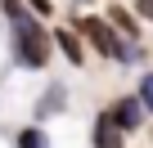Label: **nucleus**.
<instances>
[{
	"instance_id": "f257e3e1",
	"label": "nucleus",
	"mask_w": 153,
	"mask_h": 148,
	"mask_svg": "<svg viewBox=\"0 0 153 148\" xmlns=\"http://www.w3.org/2000/svg\"><path fill=\"white\" fill-rule=\"evenodd\" d=\"M14 54L23 67H41L50 58V36L32 23V14H18L14 18Z\"/></svg>"
},
{
	"instance_id": "f03ea898",
	"label": "nucleus",
	"mask_w": 153,
	"mask_h": 148,
	"mask_svg": "<svg viewBox=\"0 0 153 148\" xmlns=\"http://www.w3.org/2000/svg\"><path fill=\"white\" fill-rule=\"evenodd\" d=\"M81 27H86V36H90V40H95V45L108 54V58H126V45H122V40H117V36H113V32L99 23V18H86Z\"/></svg>"
},
{
	"instance_id": "7ed1b4c3",
	"label": "nucleus",
	"mask_w": 153,
	"mask_h": 148,
	"mask_svg": "<svg viewBox=\"0 0 153 148\" xmlns=\"http://www.w3.org/2000/svg\"><path fill=\"white\" fill-rule=\"evenodd\" d=\"M140 112H144L140 99H122V103L113 108V121H117L122 130H135V126H140Z\"/></svg>"
},
{
	"instance_id": "20e7f679",
	"label": "nucleus",
	"mask_w": 153,
	"mask_h": 148,
	"mask_svg": "<svg viewBox=\"0 0 153 148\" xmlns=\"http://www.w3.org/2000/svg\"><path fill=\"white\" fill-rule=\"evenodd\" d=\"M117 130H122V126H117L113 117H99V121H95V148H122Z\"/></svg>"
},
{
	"instance_id": "39448f33",
	"label": "nucleus",
	"mask_w": 153,
	"mask_h": 148,
	"mask_svg": "<svg viewBox=\"0 0 153 148\" xmlns=\"http://www.w3.org/2000/svg\"><path fill=\"white\" fill-rule=\"evenodd\" d=\"M54 40H59V49H63V54H68L72 63H81V58H86V54H81V45H76V36H72V32H54Z\"/></svg>"
},
{
	"instance_id": "423d86ee",
	"label": "nucleus",
	"mask_w": 153,
	"mask_h": 148,
	"mask_svg": "<svg viewBox=\"0 0 153 148\" xmlns=\"http://www.w3.org/2000/svg\"><path fill=\"white\" fill-rule=\"evenodd\" d=\"M18 148H45V135L41 130H23L18 135Z\"/></svg>"
},
{
	"instance_id": "0eeeda50",
	"label": "nucleus",
	"mask_w": 153,
	"mask_h": 148,
	"mask_svg": "<svg viewBox=\"0 0 153 148\" xmlns=\"http://www.w3.org/2000/svg\"><path fill=\"white\" fill-rule=\"evenodd\" d=\"M140 103L153 112V77H144V81H140Z\"/></svg>"
},
{
	"instance_id": "6e6552de",
	"label": "nucleus",
	"mask_w": 153,
	"mask_h": 148,
	"mask_svg": "<svg viewBox=\"0 0 153 148\" xmlns=\"http://www.w3.org/2000/svg\"><path fill=\"white\" fill-rule=\"evenodd\" d=\"M135 9H140L144 18H153V0H135Z\"/></svg>"
},
{
	"instance_id": "1a4fd4ad",
	"label": "nucleus",
	"mask_w": 153,
	"mask_h": 148,
	"mask_svg": "<svg viewBox=\"0 0 153 148\" xmlns=\"http://www.w3.org/2000/svg\"><path fill=\"white\" fill-rule=\"evenodd\" d=\"M5 9H9V18H18V14H23V5H18V0H5Z\"/></svg>"
},
{
	"instance_id": "9d476101",
	"label": "nucleus",
	"mask_w": 153,
	"mask_h": 148,
	"mask_svg": "<svg viewBox=\"0 0 153 148\" xmlns=\"http://www.w3.org/2000/svg\"><path fill=\"white\" fill-rule=\"evenodd\" d=\"M32 5H36V9H41V14H50V0H32Z\"/></svg>"
},
{
	"instance_id": "9b49d317",
	"label": "nucleus",
	"mask_w": 153,
	"mask_h": 148,
	"mask_svg": "<svg viewBox=\"0 0 153 148\" xmlns=\"http://www.w3.org/2000/svg\"><path fill=\"white\" fill-rule=\"evenodd\" d=\"M81 5H86V0H81Z\"/></svg>"
}]
</instances>
